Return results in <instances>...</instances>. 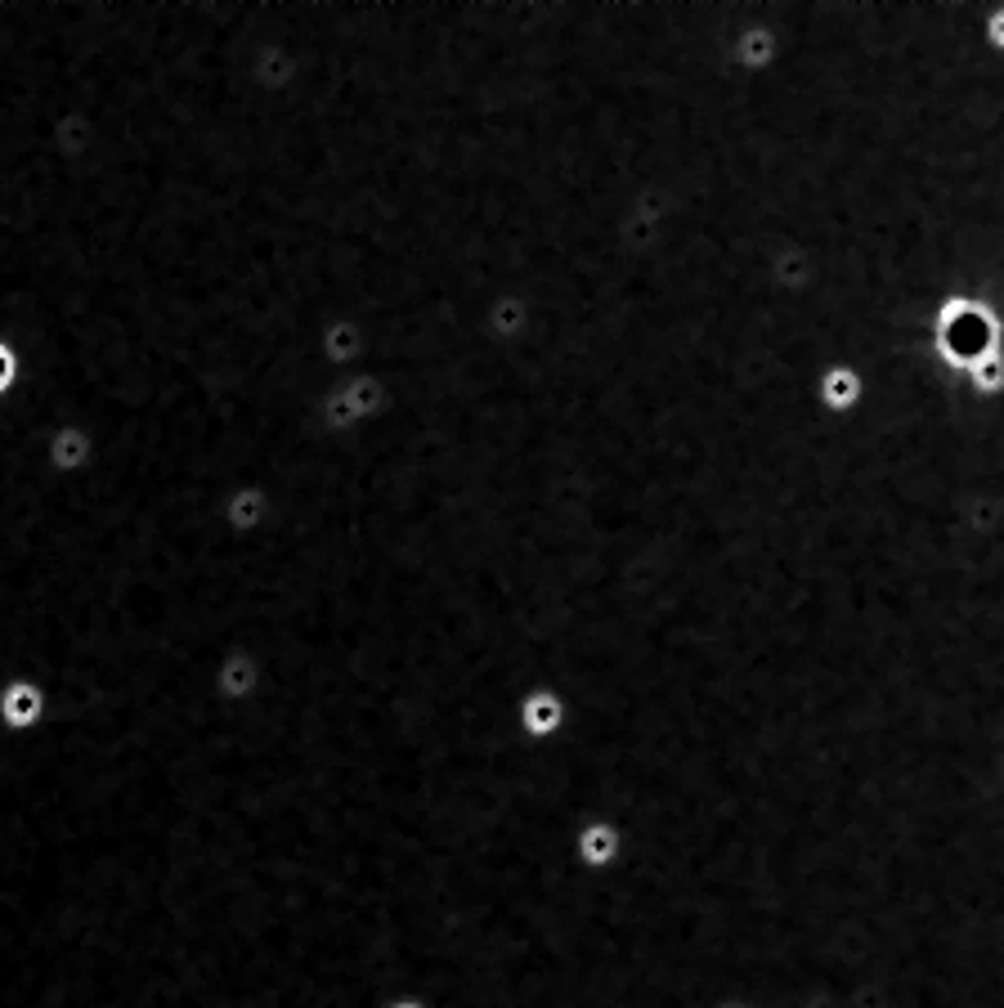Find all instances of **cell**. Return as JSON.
<instances>
[{"label": "cell", "instance_id": "cell-1", "mask_svg": "<svg viewBox=\"0 0 1004 1008\" xmlns=\"http://www.w3.org/2000/svg\"><path fill=\"white\" fill-rule=\"evenodd\" d=\"M36 712H41V695L32 686H14L5 695V717H10V727H27L36 722Z\"/></svg>", "mask_w": 1004, "mask_h": 1008}, {"label": "cell", "instance_id": "cell-2", "mask_svg": "<svg viewBox=\"0 0 1004 1008\" xmlns=\"http://www.w3.org/2000/svg\"><path fill=\"white\" fill-rule=\"evenodd\" d=\"M5 376H10V355L0 350V386H5Z\"/></svg>", "mask_w": 1004, "mask_h": 1008}]
</instances>
